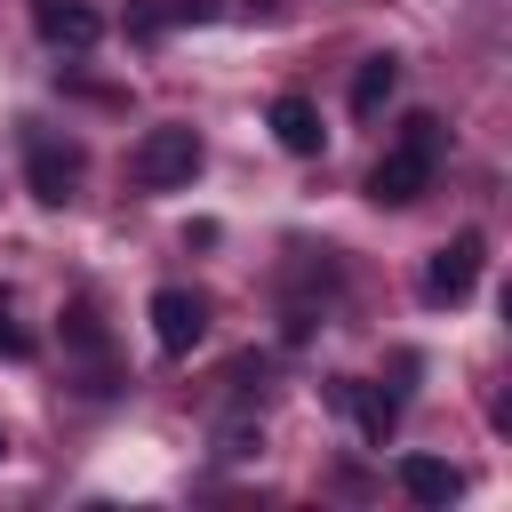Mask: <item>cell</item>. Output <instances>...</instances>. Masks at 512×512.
<instances>
[{
    "instance_id": "cell-10",
    "label": "cell",
    "mask_w": 512,
    "mask_h": 512,
    "mask_svg": "<svg viewBox=\"0 0 512 512\" xmlns=\"http://www.w3.org/2000/svg\"><path fill=\"white\" fill-rule=\"evenodd\" d=\"M336 392L352 400V416H360V432H368V440H384V432L400 424V400H392V392H376V384H336Z\"/></svg>"
},
{
    "instance_id": "cell-14",
    "label": "cell",
    "mask_w": 512,
    "mask_h": 512,
    "mask_svg": "<svg viewBox=\"0 0 512 512\" xmlns=\"http://www.w3.org/2000/svg\"><path fill=\"white\" fill-rule=\"evenodd\" d=\"M0 456H8V432H0Z\"/></svg>"
},
{
    "instance_id": "cell-5",
    "label": "cell",
    "mask_w": 512,
    "mask_h": 512,
    "mask_svg": "<svg viewBox=\"0 0 512 512\" xmlns=\"http://www.w3.org/2000/svg\"><path fill=\"white\" fill-rule=\"evenodd\" d=\"M152 336H160V352H192V344L208 336V296H192V288H152Z\"/></svg>"
},
{
    "instance_id": "cell-2",
    "label": "cell",
    "mask_w": 512,
    "mask_h": 512,
    "mask_svg": "<svg viewBox=\"0 0 512 512\" xmlns=\"http://www.w3.org/2000/svg\"><path fill=\"white\" fill-rule=\"evenodd\" d=\"M128 176H136L144 192H176V184H192V176H200V136H192L184 120L144 128L136 152H128Z\"/></svg>"
},
{
    "instance_id": "cell-4",
    "label": "cell",
    "mask_w": 512,
    "mask_h": 512,
    "mask_svg": "<svg viewBox=\"0 0 512 512\" xmlns=\"http://www.w3.org/2000/svg\"><path fill=\"white\" fill-rule=\"evenodd\" d=\"M480 264H488V240L480 232H456L424 256V304H464L480 288Z\"/></svg>"
},
{
    "instance_id": "cell-13",
    "label": "cell",
    "mask_w": 512,
    "mask_h": 512,
    "mask_svg": "<svg viewBox=\"0 0 512 512\" xmlns=\"http://www.w3.org/2000/svg\"><path fill=\"white\" fill-rule=\"evenodd\" d=\"M168 16H184V24H208V16H216V0H168Z\"/></svg>"
},
{
    "instance_id": "cell-9",
    "label": "cell",
    "mask_w": 512,
    "mask_h": 512,
    "mask_svg": "<svg viewBox=\"0 0 512 512\" xmlns=\"http://www.w3.org/2000/svg\"><path fill=\"white\" fill-rule=\"evenodd\" d=\"M392 88H400V56H368V64L352 72V112L376 120V112L392 104Z\"/></svg>"
},
{
    "instance_id": "cell-11",
    "label": "cell",
    "mask_w": 512,
    "mask_h": 512,
    "mask_svg": "<svg viewBox=\"0 0 512 512\" xmlns=\"http://www.w3.org/2000/svg\"><path fill=\"white\" fill-rule=\"evenodd\" d=\"M32 352H40V344H32V328H24V320H16V304L0 296V360H32Z\"/></svg>"
},
{
    "instance_id": "cell-12",
    "label": "cell",
    "mask_w": 512,
    "mask_h": 512,
    "mask_svg": "<svg viewBox=\"0 0 512 512\" xmlns=\"http://www.w3.org/2000/svg\"><path fill=\"white\" fill-rule=\"evenodd\" d=\"M72 344L88 360H104V328H96V304H72Z\"/></svg>"
},
{
    "instance_id": "cell-3",
    "label": "cell",
    "mask_w": 512,
    "mask_h": 512,
    "mask_svg": "<svg viewBox=\"0 0 512 512\" xmlns=\"http://www.w3.org/2000/svg\"><path fill=\"white\" fill-rule=\"evenodd\" d=\"M80 168H88V152L72 144V136H24V184H32V200L40 208H64L72 192H80Z\"/></svg>"
},
{
    "instance_id": "cell-8",
    "label": "cell",
    "mask_w": 512,
    "mask_h": 512,
    "mask_svg": "<svg viewBox=\"0 0 512 512\" xmlns=\"http://www.w3.org/2000/svg\"><path fill=\"white\" fill-rule=\"evenodd\" d=\"M400 488H408L416 504H456V496H464V472L440 464V456H400Z\"/></svg>"
},
{
    "instance_id": "cell-6",
    "label": "cell",
    "mask_w": 512,
    "mask_h": 512,
    "mask_svg": "<svg viewBox=\"0 0 512 512\" xmlns=\"http://www.w3.org/2000/svg\"><path fill=\"white\" fill-rule=\"evenodd\" d=\"M32 24H40V40L64 48V56H80V48L104 40V16H96L88 0H32Z\"/></svg>"
},
{
    "instance_id": "cell-1",
    "label": "cell",
    "mask_w": 512,
    "mask_h": 512,
    "mask_svg": "<svg viewBox=\"0 0 512 512\" xmlns=\"http://www.w3.org/2000/svg\"><path fill=\"white\" fill-rule=\"evenodd\" d=\"M440 152H448L440 120H432V112H416V120H408V128L384 144V160L368 168V200H376V208H408V200H424V192H432Z\"/></svg>"
},
{
    "instance_id": "cell-7",
    "label": "cell",
    "mask_w": 512,
    "mask_h": 512,
    "mask_svg": "<svg viewBox=\"0 0 512 512\" xmlns=\"http://www.w3.org/2000/svg\"><path fill=\"white\" fill-rule=\"evenodd\" d=\"M272 136H280V152L312 160V152L328 144V128H320V104H312V96H272Z\"/></svg>"
}]
</instances>
